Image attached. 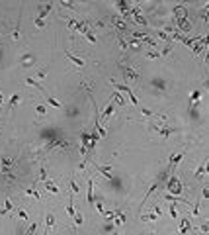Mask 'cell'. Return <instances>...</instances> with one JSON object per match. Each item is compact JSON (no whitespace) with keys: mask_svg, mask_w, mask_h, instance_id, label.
I'll use <instances>...</instances> for the list:
<instances>
[{"mask_svg":"<svg viewBox=\"0 0 209 235\" xmlns=\"http://www.w3.org/2000/svg\"><path fill=\"white\" fill-rule=\"evenodd\" d=\"M166 188L170 190V194H172V196H178V194L182 192V184H180V180H178L176 176H170L168 184H166Z\"/></svg>","mask_w":209,"mask_h":235,"instance_id":"1","label":"cell"},{"mask_svg":"<svg viewBox=\"0 0 209 235\" xmlns=\"http://www.w3.org/2000/svg\"><path fill=\"white\" fill-rule=\"evenodd\" d=\"M111 112H113V100H110V104H108V108L102 112V116H100V125H104V123L108 122V118L111 116ZM98 120V118H96Z\"/></svg>","mask_w":209,"mask_h":235,"instance_id":"2","label":"cell"},{"mask_svg":"<svg viewBox=\"0 0 209 235\" xmlns=\"http://www.w3.org/2000/svg\"><path fill=\"white\" fill-rule=\"evenodd\" d=\"M41 92H43L45 100L49 102V104H51L53 108H59V110H61V102L57 100V98H55V96H53V94H49V92H47V90H45V88H41Z\"/></svg>","mask_w":209,"mask_h":235,"instance_id":"3","label":"cell"},{"mask_svg":"<svg viewBox=\"0 0 209 235\" xmlns=\"http://www.w3.org/2000/svg\"><path fill=\"white\" fill-rule=\"evenodd\" d=\"M65 57L70 61V63H74L76 67H84V59H80V57H76L74 53H70V51H66L65 53Z\"/></svg>","mask_w":209,"mask_h":235,"instance_id":"4","label":"cell"},{"mask_svg":"<svg viewBox=\"0 0 209 235\" xmlns=\"http://www.w3.org/2000/svg\"><path fill=\"white\" fill-rule=\"evenodd\" d=\"M153 127H154V129H158V133L162 135L164 139H166L170 133H174V127H164V125H153Z\"/></svg>","mask_w":209,"mask_h":235,"instance_id":"5","label":"cell"},{"mask_svg":"<svg viewBox=\"0 0 209 235\" xmlns=\"http://www.w3.org/2000/svg\"><path fill=\"white\" fill-rule=\"evenodd\" d=\"M45 190H47V192H53V194H57V196L61 194V188L57 186L55 182H51V180H45Z\"/></svg>","mask_w":209,"mask_h":235,"instance_id":"6","label":"cell"},{"mask_svg":"<svg viewBox=\"0 0 209 235\" xmlns=\"http://www.w3.org/2000/svg\"><path fill=\"white\" fill-rule=\"evenodd\" d=\"M111 24H113V26H115V28H117L119 32H127V30H129V28H127V24H125V22H121L117 16H113V18H111Z\"/></svg>","mask_w":209,"mask_h":235,"instance_id":"7","label":"cell"},{"mask_svg":"<svg viewBox=\"0 0 209 235\" xmlns=\"http://www.w3.org/2000/svg\"><path fill=\"white\" fill-rule=\"evenodd\" d=\"M55 222H57V217L53 215V213H47V215H45V224H47V229H45V233H49V231H51V227L55 225Z\"/></svg>","mask_w":209,"mask_h":235,"instance_id":"8","label":"cell"},{"mask_svg":"<svg viewBox=\"0 0 209 235\" xmlns=\"http://www.w3.org/2000/svg\"><path fill=\"white\" fill-rule=\"evenodd\" d=\"M190 225H192V222H190V217H184L182 220V224H180V229H178V233H188L190 231Z\"/></svg>","mask_w":209,"mask_h":235,"instance_id":"9","label":"cell"},{"mask_svg":"<svg viewBox=\"0 0 209 235\" xmlns=\"http://www.w3.org/2000/svg\"><path fill=\"white\" fill-rule=\"evenodd\" d=\"M86 198H88V204H96L94 202V180L92 178H88V196Z\"/></svg>","mask_w":209,"mask_h":235,"instance_id":"10","label":"cell"},{"mask_svg":"<svg viewBox=\"0 0 209 235\" xmlns=\"http://www.w3.org/2000/svg\"><path fill=\"white\" fill-rule=\"evenodd\" d=\"M51 8H53V2H51V4H45L43 8H41V12H39V14H37L35 18H41V20H45V16H47V14L51 12Z\"/></svg>","mask_w":209,"mask_h":235,"instance_id":"11","label":"cell"},{"mask_svg":"<svg viewBox=\"0 0 209 235\" xmlns=\"http://www.w3.org/2000/svg\"><path fill=\"white\" fill-rule=\"evenodd\" d=\"M111 84L115 86L117 90H121V92H127V94H131V88L127 86V84H119V82H115V78H111Z\"/></svg>","mask_w":209,"mask_h":235,"instance_id":"12","label":"cell"},{"mask_svg":"<svg viewBox=\"0 0 209 235\" xmlns=\"http://www.w3.org/2000/svg\"><path fill=\"white\" fill-rule=\"evenodd\" d=\"M205 168H207V161H203V163L199 165V168L196 170V178H203V174H205Z\"/></svg>","mask_w":209,"mask_h":235,"instance_id":"13","label":"cell"},{"mask_svg":"<svg viewBox=\"0 0 209 235\" xmlns=\"http://www.w3.org/2000/svg\"><path fill=\"white\" fill-rule=\"evenodd\" d=\"M25 194H27V196H31V198H35V200H41V196H39V192H37V188H35V184H33L31 188H27Z\"/></svg>","mask_w":209,"mask_h":235,"instance_id":"14","label":"cell"},{"mask_svg":"<svg viewBox=\"0 0 209 235\" xmlns=\"http://www.w3.org/2000/svg\"><path fill=\"white\" fill-rule=\"evenodd\" d=\"M182 157H184L182 153H178V155H172V157H170V170H172V168H174L178 163L182 161Z\"/></svg>","mask_w":209,"mask_h":235,"instance_id":"15","label":"cell"},{"mask_svg":"<svg viewBox=\"0 0 209 235\" xmlns=\"http://www.w3.org/2000/svg\"><path fill=\"white\" fill-rule=\"evenodd\" d=\"M123 73H125L127 77L131 78V80H139V77H137V73H135V71H133L131 67H123Z\"/></svg>","mask_w":209,"mask_h":235,"instance_id":"16","label":"cell"},{"mask_svg":"<svg viewBox=\"0 0 209 235\" xmlns=\"http://www.w3.org/2000/svg\"><path fill=\"white\" fill-rule=\"evenodd\" d=\"M96 170H98V172H102L106 178H111V168H110V167H96Z\"/></svg>","mask_w":209,"mask_h":235,"instance_id":"17","label":"cell"},{"mask_svg":"<svg viewBox=\"0 0 209 235\" xmlns=\"http://www.w3.org/2000/svg\"><path fill=\"white\" fill-rule=\"evenodd\" d=\"M18 102H20V92H16V94H14V96H12L10 98V104H8V108H16V104H18Z\"/></svg>","mask_w":209,"mask_h":235,"instance_id":"18","label":"cell"},{"mask_svg":"<svg viewBox=\"0 0 209 235\" xmlns=\"http://www.w3.org/2000/svg\"><path fill=\"white\" fill-rule=\"evenodd\" d=\"M12 208H14V204H12L10 200H6V202H4V208H2V210H0V213H2V215H4V213H8V212H10Z\"/></svg>","mask_w":209,"mask_h":235,"instance_id":"19","label":"cell"},{"mask_svg":"<svg viewBox=\"0 0 209 235\" xmlns=\"http://www.w3.org/2000/svg\"><path fill=\"white\" fill-rule=\"evenodd\" d=\"M145 57H147V59H158L160 53H158V51H154V49H149V51L145 53Z\"/></svg>","mask_w":209,"mask_h":235,"instance_id":"20","label":"cell"},{"mask_svg":"<svg viewBox=\"0 0 209 235\" xmlns=\"http://www.w3.org/2000/svg\"><path fill=\"white\" fill-rule=\"evenodd\" d=\"M12 37H14V39H20V20H18L16 28H14V32H12Z\"/></svg>","mask_w":209,"mask_h":235,"instance_id":"21","label":"cell"},{"mask_svg":"<svg viewBox=\"0 0 209 235\" xmlns=\"http://www.w3.org/2000/svg\"><path fill=\"white\" fill-rule=\"evenodd\" d=\"M39 180H41V182H45V180H47V168H45V167L39 168Z\"/></svg>","mask_w":209,"mask_h":235,"instance_id":"22","label":"cell"},{"mask_svg":"<svg viewBox=\"0 0 209 235\" xmlns=\"http://www.w3.org/2000/svg\"><path fill=\"white\" fill-rule=\"evenodd\" d=\"M0 161H2V167H4V168H8L12 165V159H8V157H2Z\"/></svg>","mask_w":209,"mask_h":235,"instance_id":"23","label":"cell"},{"mask_svg":"<svg viewBox=\"0 0 209 235\" xmlns=\"http://www.w3.org/2000/svg\"><path fill=\"white\" fill-rule=\"evenodd\" d=\"M78 190H80V188H78V184H76V182H74L72 178H70V192H72V194H76Z\"/></svg>","mask_w":209,"mask_h":235,"instance_id":"24","label":"cell"},{"mask_svg":"<svg viewBox=\"0 0 209 235\" xmlns=\"http://www.w3.org/2000/svg\"><path fill=\"white\" fill-rule=\"evenodd\" d=\"M18 215H20V220H22V222H27V220H29V217H27V213L23 212V210H18Z\"/></svg>","mask_w":209,"mask_h":235,"instance_id":"25","label":"cell"},{"mask_svg":"<svg viewBox=\"0 0 209 235\" xmlns=\"http://www.w3.org/2000/svg\"><path fill=\"white\" fill-rule=\"evenodd\" d=\"M47 73H49V69H43V71H39V73H37V77H33V78H45V77H47Z\"/></svg>","mask_w":209,"mask_h":235,"instance_id":"26","label":"cell"},{"mask_svg":"<svg viewBox=\"0 0 209 235\" xmlns=\"http://www.w3.org/2000/svg\"><path fill=\"white\" fill-rule=\"evenodd\" d=\"M35 110H37V114H39V116H43V114L47 112V110H45V106H41V104H37V106H35Z\"/></svg>","mask_w":209,"mask_h":235,"instance_id":"27","label":"cell"},{"mask_svg":"<svg viewBox=\"0 0 209 235\" xmlns=\"http://www.w3.org/2000/svg\"><path fill=\"white\" fill-rule=\"evenodd\" d=\"M153 213H156L158 217H162V208H160V206H154V208H153Z\"/></svg>","mask_w":209,"mask_h":235,"instance_id":"28","label":"cell"},{"mask_svg":"<svg viewBox=\"0 0 209 235\" xmlns=\"http://www.w3.org/2000/svg\"><path fill=\"white\" fill-rule=\"evenodd\" d=\"M170 215H172L174 220L178 217V210H176V206H172V204H170Z\"/></svg>","mask_w":209,"mask_h":235,"instance_id":"29","label":"cell"},{"mask_svg":"<svg viewBox=\"0 0 209 235\" xmlns=\"http://www.w3.org/2000/svg\"><path fill=\"white\" fill-rule=\"evenodd\" d=\"M117 41H119V45H121V49H127V47H129V45H127V41H125V39H123V37H117Z\"/></svg>","mask_w":209,"mask_h":235,"instance_id":"30","label":"cell"},{"mask_svg":"<svg viewBox=\"0 0 209 235\" xmlns=\"http://www.w3.org/2000/svg\"><path fill=\"white\" fill-rule=\"evenodd\" d=\"M201 98V90H194V94H192V100H199Z\"/></svg>","mask_w":209,"mask_h":235,"instance_id":"31","label":"cell"},{"mask_svg":"<svg viewBox=\"0 0 209 235\" xmlns=\"http://www.w3.org/2000/svg\"><path fill=\"white\" fill-rule=\"evenodd\" d=\"M35 26H37V28L41 30V28L45 26V20H41V18H35Z\"/></svg>","mask_w":209,"mask_h":235,"instance_id":"32","label":"cell"},{"mask_svg":"<svg viewBox=\"0 0 209 235\" xmlns=\"http://www.w3.org/2000/svg\"><path fill=\"white\" fill-rule=\"evenodd\" d=\"M141 114H143V116H149V118H153L154 114L151 112V110H147V108H141Z\"/></svg>","mask_w":209,"mask_h":235,"instance_id":"33","label":"cell"},{"mask_svg":"<svg viewBox=\"0 0 209 235\" xmlns=\"http://www.w3.org/2000/svg\"><path fill=\"white\" fill-rule=\"evenodd\" d=\"M199 231H201V233H207V231H209V225H207V224L199 225Z\"/></svg>","mask_w":209,"mask_h":235,"instance_id":"34","label":"cell"},{"mask_svg":"<svg viewBox=\"0 0 209 235\" xmlns=\"http://www.w3.org/2000/svg\"><path fill=\"white\" fill-rule=\"evenodd\" d=\"M86 39H88L90 43H96V37H94V35L90 34V32H88V34H86Z\"/></svg>","mask_w":209,"mask_h":235,"instance_id":"35","label":"cell"},{"mask_svg":"<svg viewBox=\"0 0 209 235\" xmlns=\"http://www.w3.org/2000/svg\"><path fill=\"white\" fill-rule=\"evenodd\" d=\"M74 224H76V225L82 224V215H80V213H76V215H74Z\"/></svg>","mask_w":209,"mask_h":235,"instance_id":"36","label":"cell"},{"mask_svg":"<svg viewBox=\"0 0 209 235\" xmlns=\"http://www.w3.org/2000/svg\"><path fill=\"white\" fill-rule=\"evenodd\" d=\"M207 194H209V192H207V186H203V192H201V196H203V198H207Z\"/></svg>","mask_w":209,"mask_h":235,"instance_id":"37","label":"cell"},{"mask_svg":"<svg viewBox=\"0 0 209 235\" xmlns=\"http://www.w3.org/2000/svg\"><path fill=\"white\" fill-rule=\"evenodd\" d=\"M158 35H160V39H168V35H166L164 32H158Z\"/></svg>","mask_w":209,"mask_h":235,"instance_id":"38","label":"cell"},{"mask_svg":"<svg viewBox=\"0 0 209 235\" xmlns=\"http://www.w3.org/2000/svg\"><path fill=\"white\" fill-rule=\"evenodd\" d=\"M0 106H2V94H0Z\"/></svg>","mask_w":209,"mask_h":235,"instance_id":"39","label":"cell"},{"mask_svg":"<svg viewBox=\"0 0 209 235\" xmlns=\"http://www.w3.org/2000/svg\"><path fill=\"white\" fill-rule=\"evenodd\" d=\"M0 39H2V35H0Z\"/></svg>","mask_w":209,"mask_h":235,"instance_id":"40","label":"cell"}]
</instances>
